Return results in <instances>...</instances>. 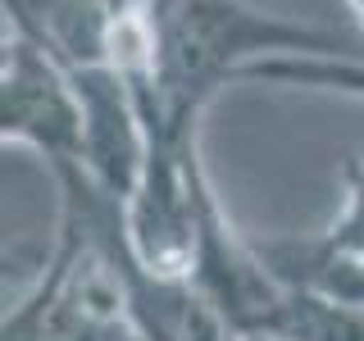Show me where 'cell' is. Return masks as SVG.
Segmentation results:
<instances>
[{
  "instance_id": "cell-2",
  "label": "cell",
  "mask_w": 364,
  "mask_h": 341,
  "mask_svg": "<svg viewBox=\"0 0 364 341\" xmlns=\"http://www.w3.org/2000/svg\"><path fill=\"white\" fill-rule=\"evenodd\" d=\"M0 136L32 146L55 168H82V100L73 73L41 41L5 23L0 60Z\"/></svg>"
},
{
  "instance_id": "cell-1",
  "label": "cell",
  "mask_w": 364,
  "mask_h": 341,
  "mask_svg": "<svg viewBox=\"0 0 364 341\" xmlns=\"http://www.w3.org/2000/svg\"><path fill=\"white\" fill-rule=\"evenodd\" d=\"M159 23V128L196 132L223 82L273 55H350L337 32L291 23L246 0H151Z\"/></svg>"
},
{
  "instance_id": "cell-8",
  "label": "cell",
  "mask_w": 364,
  "mask_h": 341,
  "mask_svg": "<svg viewBox=\"0 0 364 341\" xmlns=\"http://www.w3.org/2000/svg\"><path fill=\"white\" fill-rule=\"evenodd\" d=\"M350 9H355V18H360V28H364V0H350Z\"/></svg>"
},
{
  "instance_id": "cell-4",
  "label": "cell",
  "mask_w": 364,
  "mask_h": 341,
  "mask_svg": "<svg viewBox=\"0 0 364 341\" xmlns=\"http://www.w3.org/2000/svg\"><path fill=\"white\" fill-rule=\"evenodd\" d=\"M128 0H5V23L23 28L68 68L109 64L114 28Z\"/></svg>"
},
{
  "instance_id": "cell-3",
  "label": "cell",
  "mask_w": 364,
  "mask_h": 341,
  "mask_svg": "<svg viewBox=\"0 0 364 341\" xmlns=\"http://www.w3.org/2000/svg\"><path fill=\"white\" fill-rule=\"evenodd\" d=\"M82 100V173L109 200H128L151 155V119L114 64L68 68Z\"/></svg>"
},
{
  "instance_id": "cell-5",
  "label": "cell",
  "mask_w": 364,
  "mask_h": 341,
  "mask_svg": "<svg viewBox=\"0 0 364 341\" xmlns=\"http://www.w3.org/2000/svg\"><path fill=\"white\" fill-rule=\"evenodd\" d=\"M255 341H364V305L282 282Z\"/></svg>"
},
{
  "instance_id": "cell-6",
  "label": "cell",
  "mask_w": 364,
  "mask_h": 341,
  "mask_svg": "<svg viewBox=\"0 0 364 341\" xmlns=\"http://www.w3.org/2000/svg\"><path fill=\"white\" fill-rule=\"evenodd\" d=\"M242 77L246 82H287L364 96V60H350V55H273V60L250 64Z\"/></svg>"
},
{
  "instance_id": "cell-7",
  "label": "cell",
  "mask_w": 364,
  "mask_h": 341,
  "mask_svg": "<svg viewBox=\"0 0 364 341\" xmlns=\"http://www.w3.org/2000/svg\"><path fill=\"white\" fill-rule=\"evenodd\" d=\"M318 255L333 259H360L364 264V164H346V200L333 227H323L318 237H310Z\"/></svg>"
}]
</instances>
